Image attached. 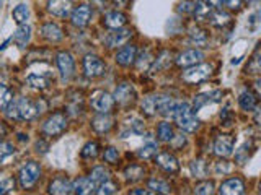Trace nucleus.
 <instances>
[{"label": "nucleus", "instance_id": "nucleus-11", "mask_svg": "<svg viewBox=\"0 0 261 195\" xmlns=\"http://www.w3.org/2000/svg\"><path fill=\"white\" fill-rule=\"evenodd\" d=\"M57 67H59L62 80H69L73 75V69H75L72 55L69 52H59V54H57Z\"/></svg>", "mask_w": 261, "mask_h": 195}, {"label": "nucleus", "instance_id": "nucleus-43", "mask_svg": "<svg viewBox=\"0 0 261 195\" xmlns=\"http://www.w3.org/2000/svg\"><path fill=\"white\" fill-rule=\"evenodd\" d=\"M190 38L194 41L196 44H202V43H206V32H204L201 28L198 26H193L190 29Z\"/></svg>", "mask_w": 261, "mask_h": 195}, {"label": "nucleus", "instance_id": "nucleus-33", "mask_svg": "<svg viewBox=\"0 0 261 195\" xmlns=\"http://www.w3.org/2000/svg\"><path fill=\"white\" fill-rule=\"evenodd\" d=\"M211 21L214 26H219V28H224L227 26L228 23H230V15L225 13V12H216L211 15Z\"/></svg>", "mask_w": 261, "mask_h": 195}, {"label": "nucleus", "instance_id": "nucleus-17", "mask_svg": "<svg viewBox=\"0 0 261 195\" xmlns=\"http://www.w3.org/2000/svg\"><path fill=\"white\" fill-rule=\"evenodd\" d=\"M47 10L56 16H67L72 10V0H47Z\"/></svg>", "mask_w": 261, "mask_h": 195}, {"label": "nucleus", "instance_id": "nucleus-35", "mask_svg": "<svg viewBox=\"0 0 261 195\" xmlns=\"http://www.w3.org/2000/svg\"><path fill=\"white\" fill-rule=\"evenodd\" d=\"M28 85L33 86V88H38V89H44L49 86V80L44 78V77H39V75H35V73H31V75H28L27 78Z\"/></svg>", "mask_w": 261, "mask_h": 195}, {"label": "nucleus", "instance_id": "nucleus-5", "mask_svg": "<svg viewBox=\"0 0 261 195\" xmlns=\"http://www.w3.org/2000/svg\"><path fill=\"white\" fill-rule=\"evenodd\" d=\"M90 104H92V108L100 114H108L113 109L114 100L110 93L103 91V89H98V91H95L92 98H90Z\"/></svg>", "mask_w": 261, "mask_h": 195}, {"label": "nucleus", "instance_id": "nucleus-37", "mask_svg": "<svg viewBox=\"0 0 261 195\" xmlns=\"http://www.w3.org/2000/svg\"><path fill=\"white\" fill-rule=\"evenodd\" d=\"M12 100H13L12 89L7 88L5 85H0V109H5Z\"/></svg>", "mask_w": 261, "mask_h": 195}, {"label": "nucleus", "instance_id": "nucleus-48", "mask_svg": "<svg viewBox=\"0 0 261 195\" xmlns=\"http://www.w3.org/2000/svg\"><path fill=\"white\" fill-rule=\"evenodd\" d=\"M119 158V151L116 148H108L105 151V161L110 162V165H114Z\"/></svg>", "mask_w": 261, "mask_h": 195}, {"label": "nucleus", "instance_id": "nucleus-50", "mask_svg": "<svg viewBox=\"0 0 261 195\" xmlns=\"http://www.w3.org/2000/svg\"><path fill=\"white\" fill-rule=\"evenodd\" d=\"M133 128H134V132H142V130H144V124H142V122L141 120H134V124H133Z\"/></svg>", "mask_w": 261, "mask_h": 195}, {"label": "nucleus", "instance_id": "nucleus-32", "mask_svg": "<svg viewBox=\"0 0 261 195\" xmlns=\"http://www.w3.org/2000/svg\"><path fill=\"white\" fill-rule=\"evenodd\" d=\"M90 179L96 184V185H100L101 182H105L106 179H110V171L108 169H105L101 166H98L92 171V174H90Z\"/></svg>", "mask_w": 261, "mask_h": 195}, {"label": "nucleus", "instance_id": "nucleus-23", "mask_svg": "<svg viewBox=\"0 0 261 195\" xmlns=\"http://www.w3.org/2000/svg\"><path fill=\"white\" fill-rule=\"evenodd\" d=\"M31 39V28L28 26V24H20L18 28H16L15 35H13V41L16 44H18L20 47H24Z\"/></svg>", "mask_w": 261, "mask_h": 195}, {"label": "nucleus", "instance_id": "nucleus-6", "mask_svg": "<svg viewBox=\"0 0 261 195\" xmlns=\"http://www.w3.org/2000/svg\"><path fill=\"white\" fill-rule=\"evenodd\" d=\"M65 127H67V117H65L62 112H56L44 122L43 130L47 135L54 137V135H61L65 130Z\"/></svg>", "mask_w": 261, "mask_h": 195}, {"label": "nucleus", "instance_id": "nucleus-49", "mask_svg": "<svg viewBox=\"0 0 261 195\" xmlns=\"http://www.w3.org/2000/svg\"><path fill=\"white\" fill-rule=\"evenodd\" d=\"M225 5L230 8V10H239L242 5V0H225Z\"/></svg>", "mask_w": 261, "mask_h": 195}, {"label": "nucleus", "instance_id": "nucleus-7", "mask_svg": "<svg viewBox=\"0 0 261 195\" xmlns=\"http://www.w3.org/2000/svg\"><path fill=\"white\" fill-rule=\"evenodd\" d=\"M84 69L87 77L90 78H96V77H101L105 75V70H106V65L105 62L100 59V57L88 54L85 59H84Z\"/></svg>", "mask_w": 261, "mask_h": 195}, {"label": "nucleus", "instance_id": "nucleus-12", "mask_svg": "<svg viewBox=\"0 0 261 195\" xmlns=\"http://www.w3.org/2000/svg\"><path fill=\"white\" fill-rule=\"evenodd\" d=\"M178 101L171 100V98L168 96H159L157 100V114H160V116L163 117H173L175 112L178 109Z\"/></svg>", "mask_w": 261, "mask_h": 195}, {"label": "nucleus", "instance_id": "nucleus-38", "mask_svg": "<svg viewBox=\"0 0 261 195\" xmlns=\"http://www.w3.org/2000/svg\"><path fill=\"white\" fill-rule=\"evenodd\" d=\"M118 192V185L111 182L110 179H106L105 182L100 184V187H98V190L95 193H100V195H110V193H116Z\"/></svg>", "mask_w": 261, "mask_h": 195}, {"label": "nucleus", "instance_id": "nucleus-15", "mask_svg": "<svg viewBox=\"0 0 261 195\" xmlns=\"http://www.w3.org/2000/svg\"><path fill=\"white\" fill-rule=\"evenodd\" d=\"M243 192H245V184L240 177L228 179V181H225L219 189V193H222V195H240Z\"/></svg>", "mask_w": 261, "mask_h": 195}, {"label": "nucleus", "instance_id": "nucleus-42", "mask_svg": "<svg viewBox=\"0 0 261 195\" xmlns=\"http://www.w3.org/2000/svg\"><path fill=\"white\" fill-rule=\"evenodd\" d=\"M191 173L194 177H204L206 176V162L204 161H193L191 162Z\"/></svg>", "mask_w": 261, "mask_h": 195}, {"label": "nucleus", "instance_id": "nucleus-29", "mask_svg": "<svg viewBox=\"0 0 261 195\" xmlns=\"http://www.w3.org/2000/svg\"><path fill=\"white\" fill-rule=\"evenodd\" d=\"M13 20L18 23V24H23V23H27L28 20V16H30V8L28 5H24V4H20V5H16L15 7V10H13Z\"/></svg>", "mask_w": 261, "mask_h": 195}, {"label": "nucleus", "instance_id": "nucleus-47", "mask_svg": "<svg viewBox=\"0 0 261 195\" xmlns=\"http://www.w3.org/2000/svg\"><path fill=\"white\" fill-rule=\"evenodd\" d=\"M15 189V181L12 177H7L4 181H0V195L4 193H10Z\"/></svg>", "mask_w": 261, "mask_h": 195}, {"label": "nucleus", "instance_id": "nucleus-27", "mask_svg": "<svg viewBox=\"0 0 261 195\" xmlns=\"http://www.w3.org/2000/svg\"><path fill=\"white\" fill-rule=\"evenodd\" d=\"M147 187H149V192L152 193H171V187L165 181H160V179H152L147 184Z\"/></svg>", "mask_w": 261, "mask_h": 195}, {"label": "nucleus", "instance_id": "nucleus-45", "mask_svg": "<svg viewBox=\"0 0 261 195\" xmlns=\"http://www.w3.org/2000/svg\"><path fill=\"white\" fill-rule=\"evenodd\" d=\"M176 10H178V13H181V15L193 13L194 2H193V0H181V2L176 5Z\"/></svg>", "mask_w": 261, "mask_h": 195}, {"label": "nucleus", "instance_id": "nucleus-40", "mask_svg": "<svg viewBox=\"0 0 261 195\" xmlns=\"http://www.w3.org/2000/svg\"><path fill=\"white\" fill-rule=\"evenodd\" d=\"M13 153H15V148H13L12 143L0 142V165H2L4 161H7L8 158H10Z\"/></svg>", "mask_w": 261, "mask_h": 195}, {"label": "nucleus", "instance_id": "nucleus-52", "mask_svg": "<svg viewBox=\"0 0 261 195\" xmlns=\"http://www.w3.org/2000/svg\"><path fill=\"white\" fill-rule=\"evenodd\" d=\"M207 4L212 7H219L220 4H222V0H207Z\"/></svg>", "mask_w": 261, "mask_h": 195}, {"label": "nucleus", "instance_id": "nucleus-2", "mask_svg": "<svg viewBox=\"0 0 261 195\" xmlns=\"http://www.w3.org/2000/svg\"><path fill=\"white\" fill-rule=\"evenodd\" d=\"M175 120L179 128H183L185 132H196V130L199 128V124L201 122L198 120V117L194 116V112L191 109L190 104L186 103H179L178 104V109L175 112Z\"/></svg>", "mask_w": 261, "mask_h": 195}, {"label": "nucleus", "instance_id": "nucleus-36", "mask_svg": "<svg viewBox=\"0 0 261 195\" xmlns=\"http://www.w3.org/2000/svg\"><path fill=\"white\" fill-rule=\"evenodd\" d=\"M155 153H157V145H155L153 142L145 143L142 148L137 151L139 158H142V159H150V158H153Z\"/></svg>", "mask_w": 261, "mask_h": 195}, {"label": "nucleus", "instance_id": "nucleus-28", "mask_svg": "<svg viewBox=\"0 0 261 195\" xmlns=\"http://www.w3.org/2000/svg\"><path fill=\"white\" fill-rule=\"evenodd\" d=\"M157 135L162 142H171L175 138V132H173V127H171L168 122H162L157 128Z\"/></svg>", "mask_w": 261, "mask_h": 195}, {"label": "nucleus", "instance_id": "nucleus-9", "mask_svg": "<svg viewBox=\"0 0 261 195\" xmlns=\"http://www.w3.org/2000/svg\"><path fill=\"white\" fill-rule=\"evenodd\" d=\"M235 140L232 135H219L214 143V151L220 158H228L233 153Z\"/></svg>", "mask_w": 261, "mask_h": 195}, {"label": "nucleus", "instance_id": "nucleus-1", "mask_svg": "<svg viewBox=\"0 0 261 195\" xmlns=\"http://www.w3.org/2000/svg\"><path fill=\"white\" fill-rule=\"evenodd\" d=\"M7 117L12 120H30L39 112L38 106L33 104L27 98H18V100H12L10 104L5 108Z\"/></svg>", "mask_w": 261, "mask_h": 195}, {"label": "nucleus", "instance_id": "nucleus-39", "mask_svg": "<svg viewBox=\"0 0 261 195\" xmlns=\"http://www.w3.org/2000/svg\"><path fill=\"white\" fill-rule=\"evenodd\" d=\"M217 91H211V93H202V94H198L194 98V103H193V108L198 111L199 108H202L204 104H207L212 101V96H214Z\"/></svg>", "mask_w": 261, "mask_h": 195}, {"label": "nucleus", "instance_id": "nucleus-55", "mask_svg": "<svg viewBox=\"0 0 261 195\" xmlns=\"http://www.w3.org/2000/svg\"><path fill=\"white\" fill-rule=\"evenodd\" d=\"M248 2H255V0H248Z\"/></svg>", "mask_w": 261, "mask_h": 195}, {"label": "nucleus", "instance_id": "nucleus-14", "mask_svg": "<svg viewBox=\"0 0 261 195\" xmlns=\"http://www.w3.org/2000/svg\"><path fill=\"white\" fill-rule=\"evenodd\" d=\"M204 59V54L201 51H198V49H190V51L183 52L181 55L176 59V63L179 65V67H193V65L199 63L201 60Z\"/></svg>", "mask_w": 261, "mask_h": 195}, {"label": "nucleus", "instance_id": "nucleus-54", "mask_svg": "<svg viewBox=\"0 0 261 195\" xmlns=\"http://www.w3.org/2000/svg\"><path fill=\"white\" fill-rule=\"evenodd\" d=\"M114 2H116L118 5H124V4H126V0H114Z\"/></svg>", "mask_w": 261, "mask_h": 195}, {"label": "nucleus", "instance_id": "nucleus-13", "mask_svg": "<svg viewBox=\"0 0 261 195\" xmlns=\"http://www.w3.org/2000/svg\"><path fill=\"white\" fill-rule=\"evenodd\" d=\"M136 59H137V47L133 44L121 47L116 54V63L122 65V67H129V65H133L136 62Z\"/></svg>", "mask_w": 261, "mask_h": 195}, {"label": "nucleus", "instance_id": "nucleus-16", "mask_svg": "<svg viewBox=\"0 0 261 195\" xmlns=\"http://www.w3.org/2000/svg\"><path fill=\"white\" fill-rule=\"evenodd\" d=\"M90 16H92V10H90L88 5H79L75 10L72 12V24L73 26L84 28L88 24Z\"/></svg>", "mask_w": 261, "mask_h": 195}, {"label": "nucleus", "instance_id": "nucleus-44", "mask_svg": "<svg viewBox=\"0 0 261 195\" xmlns=\"http://www.w3.org/2000/svg\"><path fill=\"white\" fill-rule=\"evenodd\" d=\"M96 154H98V143L95 142H88L84 146V150H82V156L84 158H95Z\"/></svg>", "mask_w": 261, "mask_h": 195}, {"label": "nucleus", "instance_id": "nucleus-10", "mask_svg": "<svg viewBox=\"0 0 261 195\" xmlns=\"http://www.w3.org/2000/svg\"><path fill=\"white\" fill-rule=\"evenodd\" d=\"M130 38H133V29L118 28L108 35V38H106V44H108V47H121V46L127 44V41Z\"/></svg>", "mask_w": 261, "mask_h": 195}, {"label": "nucleus", "instance_id": "nucleus-20", "mask_svg": "<svg viewBox=\"0 0 261 195\" xmlns=\"http://www.w3.org/2000/svg\"><path fill=\"white\" fill-rule=\"evenodd\" d=\"M49 193H56V195H67L72 193V184L64 177H57L49 185Z\"/></svg>", "mask_w": 261, "mask_h": 195}, {"label": "nucleus", "instance_id": "nucleus-18", "mask_svg": "<svg viewBox=\"0 0 261 195\" xmlns=\"http://www.w3.org/2000/svg\"><path fill=\"white\" fill-rule=\"evenodd\" d=\"M95 189H96V184L90 177H80L72 184V192L79 195L95 193Z\"/></svg>", "mask_w": 261, "mask_h": 195}, {"label": "nucleus", "instance_id": "nucleus-30", "mask_svg": "<svg viewBox=\"0 0 261 195\" xmlns=\"http://www.w3.org/2000/svg\"><path fill=\"white\" fill-rule=\"evenodd\" d=\"M157 100H159V96H147L144 98V101H142V111L145 116H153L155 112H157Z\"/></svg>", "mask_w": 261, "mask_h": 195}, {"label": "nucleus", "instance_id": "nucleus-21", "mask_svg": "<svg viewBox=\"0 0 261 195\" xmlns=\"http://www.w3.org/2000/svg\"><path fill=\"white\" fill-rule=\"evenodd\" d=\"M127 23V16L121 12H110L106 15L105 18V24L111 29H118V28H122L124 24Z\"/></svg>", "mask_w": 261, "mask_h": 195}, {"label": "nucleus", "instance_id": "nucleus-19", "mask_svg": "<svg viewBox=\"0 0 261 195\" xmlns=\"http://www.w3.org/2000/svg\"><path fill=\"white\" fill-rule=\"evenodd\" d=\"M157 165L167 171V173H178L179 165H178V159L170 153H160L157 156Z\"/></svg>", "mask_w": 261, "mask_h": 195}, {"label": "nucleus", "instance_id": "nucleus-25", "mask_svg": "<svg viewBox=\"0 0 261 195\" xmlns=\"http://www.w3.org/2000/svg\"><path fill=\"white\" fill-rule=\"evenodd\" d=\"M92 125H93V128L96 130V132L105 134L113 127V119L108 116V114H101V116H98V117L93 119Z\"/></svg>", "mask_w": 261, "mask_h": 195}, {"label": "nucleus", "instance_id": "nucleus-4", "mask_svg": "<svg viewBox=\"0 0 261 195\" xmlns=\"http://www.w3.org/2000/svg\"><path fill=\"white\" fill-rule=\"evenodd\" d=\"M39 173H41V169H39L38 162H35V161L27 162V165L20 169V174H18L20 184H21L23 189H31V187L36 184Z\"/></svg>", "mask_w": 261, "mask_h": 195}, {"label": "nucleus", "instance_id": "nucleus-24", "mask_svg": "<svg viewBox=\"0 0 261 195\" xmlns=\"http://www.w3.org/2000/svg\"><path fill=\"white\" fill-rule=\"evenodd\" d=\"M239 104L243 111H251L256 106V96L253 94L250 89H243L239 96Z\"/></svg>", "mask_w": 261, "mask_h": 195}, {"label": "nucleus", "instance_id": "nucleus-53", "mask_svg": "<svg viewBox=\"0 0 261 195\" xmlns=\"http://www.w3.org/2000/svg\"><path fill=\"white\" fill-rule=\"evenodd\" d=\"M130 193H149V190H130Z\"/></svg>", "mask_w": 261, "mask_h": 195}, {"label": "nucleus", "instance_id": "nucleus-46", "mask_svg": "<svg viewBox=\"0 0 261 195\" xmlns=\"http://www.w3.org/2000/svg\"><path fill=\"white\" fill-rule=\"evenodd\" d=\"M171 54L170 52H162V55L159 57V59L157 60H155V63H153V67L155 69H157V70H160V69H167L168 67V65L171 63V60L168 59V57H170Z\"/></svg>", "mask_w": 261, "mask_h": 195}, {"label": "nucleus", "instance_id": "nucleus-41", "mask_svg": "<svg viewBox=\"0 0 261 195\" xmlns=\"http://www.w3.org/2000/svg\"><path fill=\"white\" fill-rule=\"evenodd\" d=\"M194 192L199 193V195H211L214 192V184L211 181H204V182H199L198 185L194 187Z\"/></svg>", "mask_w": 261, "mask_h": 195}, {"label": "nucleus", "instance_id": "nucleus-8", "mask_svg": "<svg viewBox=\"0 0 261 195\" xmlns=\"http://www.w3.org/2000/svg\"><path fill=\"white\" fill-rule=\"evenodd\" d=\"M134 98H136V91H134L133 85H129V83H121L116 89H114V94H113V100L121 106L133 104Z\"/></svg>", "mask_w": 261, "mask_h": 195}, {"label": "nucleus", "instance_id": "nucleus-34", "mask_svg": "<svg viewBox=\"0 0 261 195\" xmlns=\"http://www.w3.org/2000/svg\"><path fill=\"white\" fill-rule=\"evenodd\" d=\"M251 148H253L251 142H245V145L242 146V148L235 153V158H237V161H239V165H245V162L248 161L250 154H251Z\"/></svg>", "mask_w": 261, "mask_h": 195}, {"label": "nucleus", "instance_id": "nucleus-3", "mask_svg": "<svg viewBox=\"0 0 261 195\" xmlns=\"http://www.w3.org/2000/svg\"><path fill=\"white\" fill-rule=\"evenodd\" d=\"M212 73V65L209 63H196L193 67H188L186 72H183L181 78L186 81V83H199V81H204L206 78L211 77Z\"/></svg>", "mask_w": 261, "mask_h": 195}, {"label": "nucleus", "instance_id": "nucleus-22", "mask_svg": "<svg viewBox=\"0 0 261 195\" xmlns=\"http://www.w3.org/2000/svg\"><path fill=\"white\" fill-rule=\"evenodd\" d=\"M41 35L47 41H51V43H57V41L62 39V29L54 23H47L41 28Z\"/></svg>", "mask_w": 261, "mask_h": 195}, {"label": "nucleus", "instance_id": "nucleus-26", "mask_svg": "<svg viewBox=\"0 0 261 195\" xmlns=\"http://www.w3.org/2000/svg\"><path fill=\"white\" fill-rule=\"evenodd\" d=\"M193 13L198 21H206L211 16V7H209V4L204 2V0H198V2H194Z\"/></svg>", "mask_w": 261, "mask_h": 195}, {"label": "nucleus", "instance_id": "nucleus-31", "mask_svg": "<svg viewBox=\"0 0 261 195\" xmlns=\"http://www.w3.org/2000/svg\"><path fill=\"white\" fill-rule=\"evenodd\" d=\"M144 174H145V169L139 165H133V166L126 168V171H124V176H126V179H129V181H139V179L144 177Z\"/></svg>", "mask_w": 261, "mask_h": 195}, {"label": "nucleus", "instance_id": "nucleus-51", "mask_svg": "<svg viewBox=\"0 0 261 195\" xmlns=\"http://www.w3.org/2000/svg\"><path fill=\"white\" fill-rule=\"evenodd\" d=\"M7 135V127L4 124H0V142H2V138Z\"/></svg>", "mask_w": 261, "mask_h": 195}]
</instances>
